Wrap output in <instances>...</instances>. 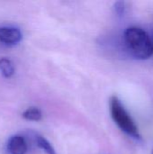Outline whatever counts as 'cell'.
Segmentation results:
<instances>
[{
	"label": "cell",
	"instance_id": "8992f818",
	"mask_svg": "<svg viewBox=\"0 0 153 154\" xmlns=\"http://www.w3.org/2000/svg\"><path fill=\"white\" fill-rule=\"evenodd\" d=\"M23 117L28 121H40L42 117V114L40 109L36 107H31L23 113Z\"/></svg>",
	"mask_w": 153,
	"mask_h": 154
},
{
	"label": "cell",
	"instance_id": "9c48e42d",
	"mask_svg": "<svg viewBox=\"0 0 153 154\" xmlns=\"http://www.w3.org/2000/svg\"><path fill=\"white\" fill-rule=\"evenodd\" d=\"M151 154H153V151H152V153H151Z\"/></svg>",
	"mask_w": 153,
	"mask_h": 154
},
{
	"label": "cell",
	"instance_id": "52a82bcc",
	"mask_svg": "<svg viewBox=\"0 0 153 154\" xmlns=\"http://www.w3.org/2000/svg\"><path fill=\"white\" fill-rule=\"evenodd\" d=\"M36 143L39 148L43 150L47 154H57L54 148L51 146V144L42 136H37L36 137Z\"/></svg>",
	"mask_w": 153,
	"mask_h": 154
},
{
	"label": "cell",
	"instance_id": "6da1fadb",
	"mask_svg": "<svg viewBox=\"0 0 153 154\" xmlns=\"http://www.w3.org/2000/svg\"><path fill=\"white\" fill-rule=\"evenodd\" d=\"M124 43L133 57L147 60L153 55V43L148 33L139 27H129L124 33Z\"/></svg>",
	"mask_w": 153,
	"mask_h": 154
},
{
	"label": "cell",
	"instance_id": "277c9868",
	"mask_svg": "<svg viewBox=\"0 0 153 154\" xmlns=\"http://www.w3.org/2000/svg\"><path fill=\"white\" fill-rule=\"evenodd\" d=\"M7 150L10 154H25L27 152V143L23 137L14 135L9 139Z\"/></svg>",
	"mask_w": 153,
	"mask_h": 154
},
{
	"label": "cell",
	"instance_id": "3957f363",
	"mask_svg": "<svg viewBox=\"0 0 153 154\" xmlns=\"http://www.w3.org/2000/svg\"><path fill=\"white\" fill-rule=\"evenodd\" d=\"M22 39V33L19 29L14 27H1L0 41L7 45L18 43Z\"/></svg>",
	"mask_w": 153,
	"mask_h": 154
},
{
	"label": "cell",
	"instance_id": "7a4b0ae2",
	"mask_svg": "<svg viewBox=\"0 0 153 154\" xmlns=\"http://www.w3.org/2000/svg\"><path fill=\"white\" fill-rule=\"evenodd\" d=\"M110 112L113 120L123 132L133 138L140 139L141 136L136 124L126 111L119 98L115 96H113L110 98Z\"/></svg>",
	"mask_w": 153,
	"mask_h": 154
},
{
	"label": "cell",
	"instance_id": "5b68a950",
	"mask_svg": "<svg viewBox=\"0 0 153 154\" xmlns=\"http://www.w3.org/2000/svg\"><path fill=\"white\" fill-rule=\"evenodd\" d=\"M0 71L5 78H10L14 73V67L12 61L6 58L0 59Z\"/></svg>",
	"mask_w": 153,
	"mask_h": 154
},
{
	"label": "cell",
	"instance_id": "ba28073f",
	"mask_svg": "<svg viewBox=\"0 0 153 154\" xmlns=\"http://www.w3.org/2000/svg\"><path fill=\"white\" fill-rule=\"evenodd\" d=\"M115 11L119 15L122 16L125 11V3L123 1H118L115 4Z\"/></svg>",
	"mask_w": 153,
	"mask_h": 154
}]
</instances>
